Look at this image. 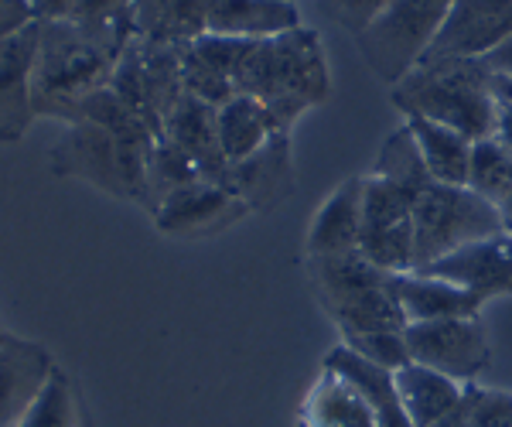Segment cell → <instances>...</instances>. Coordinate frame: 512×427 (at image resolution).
<instances>
[{"label": "cell", "instance_id": "cell-1", "mask_svg": "<svg viewBox=\"0 0 512 427\" xmlns=\"http://www.w3.org/2000/svg\"><path fill=\"white\" fill-rule=\"evenodd\" d=\"M236 93L256 96L274 113L277 127L291 134L301 113L325 103L332 93L318 31L301 24L287 35L256 41L250 59L239 69Z\"/></svg>", "mask_w": 512, "mask_h": 427}, {"label": "cell", "instance_id": "cell-2", "mask_svg": "<svg viewBox=\"0 0 512 427\" xmlns=\"http://www.w3.org/2000/svg\"><path fill=\"white\" fill-rule=\"evenodd\" d=\"M403 117H424L465 134L478 144L495 134L499 100L492 93V72L478 59H427L390 89Z\"/></svg>", "mask_w": 512, "mask_h": 427}, {"label": "cell", "instance_id": "cell-3", "mask_svg": "<svg viewBox=\"0 0 512 427\" xmlns=\"http://www.w3.org/2000/svg\"><path fill=\"white\" fill-rule=\"evenodd\" d=\"M120 55V45L89 35L69 18L41 21L35 76H31L35 113L65 123L82 96L99 86H110Z\"/></svg>", "mask_w": 512, "mask_h": 427}, {"label": "cell", "instance_id": "cell-4", "mask_svg": "<svg viewBox=\"0 0 512 427\" xmlns=\"http://www.w3.org/2000/svg\"><path fill=\"white\" fill-rule=\"evenodd\" d=\"M147 144L123 141L93 123H65V134L48 154V168L59 178H76L113 195L144 205Z\"/></svg>", "mask_w": 512, "mask_h": 427}, {"label": "cell", "instance_id": "cell-5", "mask_svg": "<svg viewBox=\"0 0 512 427\" xmlns=\"http://www.w3.org/2000/svg\"><path fill=\"white\" fill-rule=\"evenodd\" d=\"M495 233H502L499 205L468 185L431 182L414 202V270Z\"/></svg>", "mask_w": 512, "mask_h": 427}, {"label": "cell", "instance_id": "cell-6", "mask_svg": "<svg viewBox=\"0 0 512 427\" xmlns=\"http://www.w3.org/2000/svg\"><path fill=\"white\" fill-rule=\"evenodd\" d=\"M451 0H393L379 18L362 31L359 52L386 86L407 79L427 59L431 45L448 21Z\"/></svg>", "mask_w": 512, "mask_h": 427}, {"label": "cell", "instance_id": "cell-7", "mask_svg": "<svg viewBox=\"0 0 512 427\" xmlns=\"http://www.w3.org/2000/svg\"><path fill=\"white\" fill-rule=\"evenodd\" d=\"M188 45H161V41L130 38L117 59L110 86L127 100L140 117H147L154 127H164L168 113L185 96L181 89V52Z\"/></svg>", "mask_w": 512, "mask_h": 427}, {"label": "cell", "instance_id": "cell-8", "mask_svg": "<svg viewBox=\"0 0 512 427\" xmlns=\"http://www.w3.org/2000/svg\"><path fill=\"white\" fill-rule=\"evenodd\" d=\"M414 195L379 175H366L359 250L386 274L414 270Z\"/></svg>", "mask_w": 512, "mask_h": 427}, {"label": "cell", "instance_id": "cell-9", "mask_svg": "<svg viewBox=\"0 0 512 427\" xmlns=\"http://www.w3.org/2000/svg\"><path fill=\"white\" fill-rule=\"evenodd\" d=\"M410 363L431 366L437 373L458 380L461 387L489 366V335L475 318H437V322L407 325Z\"/></svg>", "mask_w": 512, "mask_h": 427}, {"label": "cell", "instance_id": "cell-10", "mask_svg": "<svg viewBox=\"0 0 512 427\" xmlns=\"http://www.w3.org/2000/svg\"><path fill=\"white\" fill-rule=\"evenodd\" d=\"M246 202L236 199L226 185L209 182V178H195V182L175 188V192L154 209V226L164 236H178V240H202V236H216L222 229L236 226L246 216Z\"/></svg>", "mask_w": 512, "mask_h": 427}, {"label": "cell", "instance_id": "cell-11", "mask_svg": "<svg viewBox=\"0 0 512 427\" xmlns=\"http://www.w3.org/2000/svg\"><path fill=\"white\" fill-rule=\"evenodd\" d=\"M417 274L441 277L448 284H458L461 291L475 294L478 301L506 298L512 294V236L495 233L485 240H475L434 264L420 267Z\"/></svg>", "mask_w": 512, "mask_h": 427}, {"label": "cell", "instance_id": "cell-12", "mask_svg": "<svg viewBox=\"0 0 512 427\" xmlns=\"http://www.w3.org/2000/svg\"><path fill=\"white\" fill-rule=\"evenodd\" d=\"M41 21L35 18L0 41V144H18L28 134L35 113L31 76H35Z\"/></svg>", "mask_w": 512, "mask_h": 427}, {"label": "cell", "instance_id": "cell-13", "mask_svg": "<svg viewBox=\"0 0 512 427\" xmlns=\"http://www.w3.org/2000/svg\"><path fill=\"white\" fill-rule=\"evenodd\" d=\"M509 35L512 0H451L448 21L427 59H482Z\"/></svg>", "mask_w": 512, "mask_h": 427}, {"label": "cell", "instance_id": "cell-14", "mask_svg": "<svg viewBox=\"0 0 512 427\" xmlns=\"http://www.w3.org/2000/svg\"><path fill=\"white\" fill-rule=\"evenodd\" d=\"M52 352L4 332L0 339V427H18L55 373Z\"/></svg>", "mask_w": 512, "mask_h": 427}, {"label": "cell", "instance_id": "cell-15", "mask_svg": "<svg viewBox=\"0 0 512 427\" xmlns=\"http://www.w3.org/2000/svg\"><path fill=\"white\" fill-rule=\"evenodd\" d=\"M236 199L246 202L250 212H270L294 192V161H291V134H274L267 147L253 158L229 164L226 182Z\"/></svg>", "mask_w": 512, "mask_h": 427}, {"label": "cell", "instance_id": "cell-16", "mask_svg": "<svg viewBox=\"0 0 512 427\" xmlns=\"http://www.w3.org/2000/svg\"><path fill=\"white\" fill-rule=\"evenodd\" d=\"M161 134L168 137L178 151H185L192 164L198 168V175L209 178V182H226L229 161L222 154L219 144V110L195 96H181L175 103V110L168 113Z\"/></svg>", "mask_w": 512, "mask_h": 427}, {"label": "cell", "instance_id": "cell-17", "mask_svg": "<svg viewBox=\"0 0 512 427\" xmlns=\"http://www.w3.org/2000/svg\"><path fill=\"white\" fill-rule=\"evenodd\" d=\"M325 373L338 376L345 387L359 393V400L369 407V414L376 417L379 427H410L400 404V393H396L393 383V369L369 363V359H362L359 352H352L342 342V346H335L325 356Z\"/></svg>", "mask_w": 512, "mask_h": 427}, {"label": "cell", "instance_id": "cell-18", "mask_svg": "<svg viewBox=\"0 0 512 427\" xmlns=\"http://www.w3.org/2000/svg\"><path fill=\"white\" fill-rule=\"evenodd\" d=\"M393 294L396 305H400L407 325L417 322H437V318H475L482 311V301L475 294L461 291L458 284H448L441 277L431 274H417V270H407V274H393Z\"/></svg>", "mask_w": 512, "mask_h": 427}, {"label": "cell", "instance_id": "cell-19", "mask_svg": "<svg viewBox=\"0 0 512 427\" xmlns=\"http://www.w3.org/2000/svg\"><path fill=\"white\" fill-rule=\"evenodd\" d=\"M362 195H366V178L362 175L349 178L328 195L308 229V257H332V253L359 250Z\"/></svg>", "mask_w": 512, "mask_h": 427}, {"label": "cell", "instance_id": "cell-20", "mask_svg": "<svg viewBox=\"0 0 512 427\" xmlns=\"http://www.w3.org/2000/svg\"><path fill=\"white\" fill-rule=\"evenodd\" d=\"M301 28L294 0H212L209 35L226 38H277Z\"/></svg>", "mask_w": 512, "mask_h": 427}, {"label": "cell", "instance_id": "cell-21", "mask_svg": "<svg viewBox=\"0 0 512 427\" xmlns=\"http://www.w3.org/2000/svg\"><path fill=\"white\" fill-rule=\"evenodd\" d=\"M396 393H400L403 414H407L410 427H434L437 421L451 414L465 397V387L451 376L437 373L431 366L407 363L393 373Z\"/></svg>", "mask_w": 512, "mask_h": 427}, {"label": "cell", "instance_id": "cell-22", "mask_svg": "<svg viewBox=\"0 0 512 427\" xmlns=\"http://www.w3.org/2000/svg\"><path fill=\"white\" fill-rule=\"evenodd\" d=\"M212 0H137L134 38L161 45H192L209 28Z\"/></svg>", "mask_w": 512, "mask_h": 427}, {"label": "cell", "instance_id": "cell-23", "mask_svg": "<svg viewBox=\"0 0 512 427\" xmlns=\"http://www.w3.org/2000/svg\"><path fill=\"white\" fill-rule=\"evenodd\" d=\"M274 134H284V130L256 96L236 93L233 100L219 106V144L229 164L253 158L260 147L270 144Z\"/></svg>", "mask_w": 512, "mask_h": 427}, {"label": "cell", "instance_id": "cell-24", "mask_svg": "<svg viewBox=\"0 0 512 427\" xmlns=\"http://www.w3.org/2000/svg\"><path fill=\"white\" fill-rule=\"evenodd\" d=\"M308 277L321 308H328L332 301H342L349 294L390 284L393 274L376 267L362 250H349V253H332V257H308Z\"/></svg>", "mask_w": 512, "mask_h": 427}, {"label": "cell", "instance_id": "cell-25", "mask_svg": "<svg viewBox=\"0 0 512 427\" xmlns=\"http://www.w3.org/2000/svg\"><path fill=\"white\" fill-rule=\"evenodd\" d=\"M407 130L414 134V144L424 158L427 171L441 185H468V164H472V141L444 123L407 117Z\"/></svg>", "mask_w": 512, "mask_h": 427}, {"label": "cell", "instance_id": "cell-26", "mask_svg": "<svg viewBox=\"0 0 512 427\" xmlns=\"http://www.w3.org/2000/svg\"><path fill=\"white\" fill-rule=\"evenodd\" d=\"M393 281V277H390ZM342 328V335H362V332H407V318H403L396 294L390 284L369 287V291L349 294L342 301H332L325 308Z\"/></svg>", "mask_w": 512, "mask_h": 427}, {"label": "cell", "instance_id": "cell-27", "mask_svg": "<svg viewBox=\"0 0 512 427\" xmlns=\"http://www.w3.org/2000/svg\"><path fill=\"white\" fill-rule=\"evenodd\" d=\"M301 427H379L369 407L359 400V393L345 387L338 376L321 373L318 387L311 390L304 404Z\"/></svg>", "mask_w": 512, "mask_h": 427}, {"label": "cell", "instance_id": "cell-28", "mask_svg": "<svg viewBox=\"0 0 512 427\" xmlns=\"http://www.w3.org/2000/svg\"><path fill=\"white\" fill-rule=\"evenodd\" d=\"M198 168L192 164L185 151H178L175 144L168 141V137H158V141L151 144V151H147V171H144V209L154 216V209L168 199L175 188L195 182Z\"/></svg>", "mask_w": 512, "mask_h": 427}, {"label": "cell", "instance_id": "cell-29", "mask_svg": "<svg viewBox=\"0 0 512 427\" xmlns=\"http://www.w3.org/2000/svg\"><path fill=\"white\" fill-rule=\"evenodd\" d=\"M134 4L137 0H69L65 18L86 28L89 35L127 48L134 38Z\"/></svg>", "mask_w": 512, "mask_h": 427}, {"label": "cell", "instance_id": "cell-30", "mask_svg": "<svg viewBox=\"0 0 512 427\" xmlns=\"http://www.w3.org/2000/svg\"><path fill=\"white\" fill-rule=\"evenodd\" d=\"M369 175H379V178H386V182L400 185L403 192H410L414 199L434 182L431 171H427V164H424V158H420L417 144H414V134H410L407 127H400L390 137V141L383 144L376 168L369 171Z\"/></svg>", "mask_w": 512, "mask_h": 427}, {"label": "cell", "instance_id": "cell-31", "mask_svg": "<svg viewBox=\"0 0 512 427\" xmlns=\"http://www.w3.org/2000/svg\"><path fill=\"white\" fill-rule=\"evenodd\" d=\"M468 188L482 199L499 205L512 192V151L502 147L495 137H485L472 147V164H468Z\"/></svg>", "mask_w": 512, "mask_h": 427}, {"label": "cell", "instance_id": "cell-32", "mask_svg": "<svg viewBox=\"0 0 512 427\" xmlns=\"http://www.w3.org/2000/svg\"><path fill=\"white\" fill-rule=\"evenodd\" d=\"M18 427H79L76 393H72V383L62 369H55L48 387L41 390L35 407L24 414V421Z\"/></svg>", "mask_w": 512, "mask_h": 427}, {"label": "cell", "instance_id": "cell-33", "mask_svg": "<svg viewBox=\"0 0 512 427\" xmlns=\"http://www.w3.org/2000/svg\"><path fill=\"white\" fill-rule=\"evenodd\" d=\"M181 89H185V96H195V100L216 106V110L236 96L233 82L222 76V72L212 69L209 62L198 59L192 48H185V52H181Z\"/></svg>", "mask_w": 512, "mask_h": 427}, {"label": "cell", "instance_id": "cell-34", "mask_svg": "<svg viewBox=\"0 0 512 427\" xmlns=\"http://www.w3.org/2000/svg\"><path fill=\"white\" fill-rule=\"evenodd\" d=\"M253 45H256L253 38H226V35H209V31H205V35L195 38L188 48H192L198 59L209 62L212 69L222 72V76H226L236 86L239 69H243L246 59H250Z\"/></svg>", "mask_w": 512, "mask_h": 427}, {"label": "cell", "instance_id": "cell-35", "mask_svg": "<svg viewBox=\"0 0 512 427\" xmlns=\"http://www.w3.org/2000/svg\"><path fill=\"white\" fill-rule=\"evenodd\" d=\"M342 342L352 352H359L362 359L383 366V369H400L410 363L407 349V332H362V335H342Z\"/></svg>", "mask_w": 512, "mask_h": 427}, {"label": "cell", "instance_id": "cell-36", "mask_svg": "<svg viewBox=\"0 0 512 427\" xmlns=\"http://www.w3.org/2000/svg\"><path fill=\"white\" fill-rule=\"evenodd\" d=\"M468 427H512V393L468 383L465 387Z\"/></svg>", "mask_w": 512, "mask_h": 427}, {"label": "cell", "instance_id": "cell-37", "mask_svg": "<svg viewBox=\"0 0 512 427\" xmlns=\"http://www.w3.org/2000/svg\"><path fill=\"white\" fill-rule=\"evenodd\" d=\"M318 4L335 24H342L349 35L359 38L393 0H318Z\"/></svg>", "mask_w": 512, "mask_h": 427}, {"label": "cell", "instance_id": "cell-38", "mask_svg": "<svg viewBox=\"0 0 512 427\" xmlns=\"http://www.w3.org/2000/svg\"><path fill=\"white\" fill-rule=\"evenodd\" d=\"M492 93H495V100H499V113H495V134L492 137L502 147H509V151H512V93L495 76H492Z\"/></svg>", "mask_w": 512, "mask_h": 427}, {"label": "cell", "instance_id": "cell-39", "mask_svg": "<svg viewBox=\"0 0 512 427\" xmlns=\"http://www.w3.org/2000/svg\"><path fill=\"white\" fill-rule=\"evenodd\" d=\"M31 21H35V11L28 0H0V41L11 38L14 31H21Z\"/></svg>", "mask_w": 512, "mask_h": 427}, {"label": "cell", "instance_id": "cell-40", "mask_svg": "<svg viewBox=\"0 0 512 427\" xmlns=\"http://www.w3.org/2000/svg\"><path fill=\"white\" fill-rule=\"evenodd\" d=\"M478 62H482L485 69L492 72V76H499V79H509V82H512V35H509L506 41H499V45H495L492 52H485Z\"/></svg>", "mask_w": 512, "mask_h": 427}, {"label": "cell", "instance_id": "cell-41", "mask_svg": "<svg viewBox=\"0 0 512 427\" xmlns=\"http://www.w3.org/2000/svg\"><path fill=\"white\" fill-rule=\"evenodd\" d=\"M31 11H35L38 21H52V18H65V7L69 0H28Z\"/></svg>", "mask_w": 512, "mask_h": 427}, {"label": "cell", "instance_id": "cell-42", "mask_svg": "<svg viewBox=\"0 0 512 427\" xmlns=\"http://www.w3.org/2000/svg\"><path fill=\"white\" fill-rule=\"evenodd\" d=\"M434 427H468V407H465V397H461V404L451 410L444 421H437Z\"/></svg>", "mask_w": 512, "mask_h": 427}, {"label": "cell", "instance_id": "cell-43", "mask_svg": "<svg viewBox=\"0 0 512 427\" xmlns=\"http://www.w3.org/2000/svg\"><path fill=\"white\" fill-rule=\"evenodd\" d=\"M499 216H502V233L512 236V192L499 202Z\"/></svg>", "mask_w": 512, "mask_h": 427}, {"label": "cell", "instance_id": "cell-44", "mask_svg": "<svg viewBox=\"0 0 512 427\" xmlns=\"http://www.w3.org/2000/svg\"><path fill=\"white\" fill-rule=\"evenodd\" d=\"M0 339H4V332H0Z\"/></svg>", "mask_w": 512, "mask_h": 427}]
</instances>
